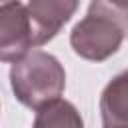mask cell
<instances>
[{
  "label": "cell",
  "mask_w": 128,
  "mask_h": 128,
  "mask_svg": "<svg viewBox=\"0 0 128 128\" xmlns=\"http://www.w3.org/2000/svg\"><path fill=\"white\" fill-rule=\"evenodd\" d=\"M112 2H116V4H122V6H128V0H112Z\"/></svg>",
  "instance_id": "52a82bcc"
},
{
  "label": "cell",
  "mask_w": 128,
  "mask_h": 128,
  "mask_svg": "<svg viewBox=\"0 0 128 128\" xmlns=\"http://www.w3.org/2000/svg\"><path fill=\"white\" fill-rule=\"evenodd\" d=\"M80 0H28V18L34 46L50 42L74 16Z\"/></svg>",
  "instance_id": "277c9868"
},
{
  "label": "cell",
  "mask_w": 128,
  "mask_h": 128,
  "mask_svg": "<svg viewBox=\"0 0 128 128\" xmlns=\"http://www.w3.org/2000/svg\"><path fill=\"white\" fill-rule=\"evenodd\" d=\"M128 36V6L112 0H92L88 14L72 28V50L90 62H104L118 52Z\"/></svg>",
  "instance_id": "6da1fadb"
},
{
  "label": "cell",
  "mask_w": 128,
  "mask_h": 128,
  "mask_svg": "<svg viewBox=\"0 0 128 128\" xmlns=\"http://www.w3.org/2000/svg\"><path fill=\"white\" fill-rule=\"evenodd\" d=\"M32 28L28 10L22 2L10 0L0 6V62H16L30 48Z\"/></svg>",
  "instance_id": "3957f363"
},
{
  "label": "cell",
  "mask_w": 128,
  "mask_h": 128,
  "mask_svg": "<svg viewBox=\"0 0 128 128\" xmlns=\"http://www.w3.org/2000/svg\"><path fill=\"white\" fill-rule=\"evenodd\" d=\"M100 114L106 128L128 126V70L114 76L102 90Z\"/></svg>",
  "instance_id": "5b68a950"
},
{
  "label": "cell",
  "mask_w": 128,
  "mask_h": 128,
  "mask_svg": "<svg viewBox=\"0 0 128 128\" xmlns=\"http://www.w3.org/2000/svg\"><path fill=\"white\" fill-rule=\"evenodd\" d=\"M10 86L20 104L36 110L64 92L66 72L56 56L32 50L12 62Z\"/></svg>",
  "instance_id": "7a4b0ae2"
},
{
  "label": "cell",
  "mask_w": 128,
  "mask_h": 128,
  "mask_svg": "<svg viewBox=\"0 0 128 128\" xmlns=\"http://www.w3.org/2000/svg\"><path fill=\"white\" fill-rule=\"evenodd\" d=\"M34 126L42 128V126H72V128H80L82 126V118L78 114V110L74 108V104H70L68 100H62L60 96L42 104L40 108H36V118H34Z\"/></svg>",
  "instance_id": "8992f818"
}]
</instances>
